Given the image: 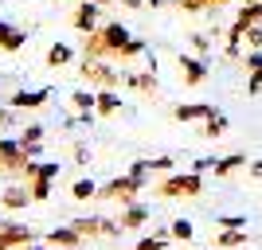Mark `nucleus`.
<instances>
[{
  "label": "nucleus",
  "instance_id": "f257e3e1",
  "mask_svg": "<svg viewBox=\"0 0 262 250\" xmlns=\"http://www.w3.org/2000/svg\"><path fill=\"white\" fill-rule=\"evenodd\" d=\"M204 192V176L200 172H172V176H164L161 184H157V196L164 199H180V196H200Z\"/></svg>",
  "mask_w": 262,
  "mask_h": 250
},
{
  "label": "nucleus",
  "instance_id": "f03ea898",
  "mask_svg": "<svg viewBox=\"0 0 262 250\" xmlns=\"http://www.w3.org/2000/svg\"><path fill=\"white\" fill-rule=\"evenodd\" d=\"M145 188V180H137V176H114L106 188H98V199H121V203H133L137 199V192Z\"/></svg>",
  "mask_w": 262,
  "mask_h": 250
},
{
  "label": "nucleus",
  "instance_id": "7ed1b4c3",
  "mask_svg": "<svg viewBox=\"0 0 262 250\" xmlns=\"http://www.w3.org/2000/svg\"><path fill=\"white\" fill-rule=\"evenodd\" d=\"M78 71H82V78H90V82H94V86H102V90H114V86L121 82V75L114 71V66H106L98 55H86Z\"/></svg>",
  "mask_w": 262,
  "mask_h": 250
},
{
  "label": "nucleus",
  "instance_id": "20e7f679",
  "mask_svg": "<svg viewBox=\"0 0 262 250\" xmlns=\"http://www.w3.org/2000/svg\"><path fill=\"white\" fill-rule=\"evenodd\" d=\"M28 164H32V156L24 152L20 141L0 137V172H20V176H24V168H28Z\"/></svg>",
  "mask_w": 262,
  "mask_h": 250
},
{
  "label": "nucleus",
  "instance_id": "39448f33",
  "mask_svg": "<svg viewBox=\"0 0 262 250\" xmlns=\"http://www.w3.org/2000/svg\"><path fill=\"white\" fill-rule=\"evenodd\" d=\"M102 4H94V0H78V8L75 12H71V28H78V32H82V35H94V32H98V28H102Z\"/></svg>",
  "mask_w": 262,
  "mask_h": 250
},
{
  "label": "nucleus",
  "instance_id": "423d86ee",
  "mask_svg": "<svg viewBox=\"0 0 262 250\" xmlns=\"http://www.w3.org/2000/svg\"><path fill=\"white\" fill-rule=\"evenodd\" d=\"M35 242V231L24 227V223H8L0 219V250H16V246H32Z\"/></svg>",
  "mask_w": 262,
  "mask_h": 250
},
{
  "label": "nucleus",
  "instance_id": "0eeeda50",
  "mask_svg": "<svg viewBox=\"0 0 262 250\" xmlns=\"http://www.w3.org/2000/svg\"><path fill=\"white\" fill-rule=\"evenodd\" d=\"M43 242L47 246H55V250H82V235H78L75 227H71V223H67V227H55V231H47L43 235Z\"/></svg>",
  "mask_w": 262,
  "mask_h": 250
},
{
  "label": "nucleus",
  "instance_id": "6e6552de",
  "mask_svg": "<svg viewBox=\"0 0 262 250\" xmlns=\"http://www.w3.org/2000/svg\"><path fill=\"white\" fill-rule=\"evenodd\" d=\"M180 75H184V86H200L208 78V63H200L192 55H180Z\"/></svg>",
  "mask_w": 262,
  "mask_h": 250
},
{
  "label": "nucleus",
  "instance_id": "1a4fd4ad",
  "mask_svg": "<svg viewBox=\"0 0 262 250\" xmlns=\"http://www.w3.org/2000/svg\"><path fill=\"white\" fill-rule=\"evenodd\" d=\"M118 223H121V231H137V227H145V223H149V207L133 199V203H125V211H121Z\"/></svg>",
  "mask_w": 262,
  "mask_h": 250
},
{
  "label": "nucleus",
  "instance_id": "9d476101",
  "mask_svg": "<svg viewBox=\"0 0 262 250\" xmlns=\"http://www.w3.org/2000/svg\"><path fill=\"white\" fill-rule=\"evenodd\" d=\"M51 98V90H16V94H12V109H39L43 106V102Z\"/></svg>",
  "mask_w": 262,
  "mask_h": 250
},
{
  "label": "nucleus",
  "instance_id": "9b49d317",
  "mask_svg": "<svg viewBox=\"0 0 262 250\" xmlns=\"http://www.w3.org/2000/svg\"><path fill=\"white\" fill-rule=\"evenodd\" d=\"M211 113H219V109H215V106H204V102H192V106H176V109H172L176 121H200V118L208 121Z\"/></svg>",
  "mask_w": 262,
  "mask_h": 250
},
{
  "label": "nucleus",
  "instance_id": "f8f14e48",
  "mask_svg": "<svg viewBox=\"0 0 262 250\" xmlns=\"http://www.w3.org/2000/svg\"><path fill=\"white\" fill-rule=\"evenodd\" d=\"M0 203L8 207V211H20V207L32 203V188H4V192H0Z\"/></svg>",
  "mask_w": 262,
  "mask_h": 250
},
{
  "label": "nucleus",
  "instance_id": "ddd939ff",
  "mask_svg": "<svg viewBox=\"0 0 262 250\" xmlns=\"http://www.w3.org/2000/svg\"><path fill=\"white\" fill-rule=\"evenodd\" d=\"M24 43H28V32L12 28V24H0V47H4V51H20Z\"/></svg>",
  "mask_w": 262,
  "mask_h": 250
},
{
  "label": "nucleus",
  "instance_id": "4468645a",
  "mask_svg": "<svg viewBox=\"0 0 262 250\" xmlns=\"http://www.w3.org/2000/svg\"><path fill=\"white\" fill-rule=\"evenodd\" d=\"M121 109V98L114 94V90H98V106H94V113H102V118H110V113H118Z\"/></svg>",
  "mask_w": 262,
  "mask_h": 250
},
{
  "label": "nucleus",
  "instance_id": "2eb2a0df",
  "mask_svg": "<svg viewBox=\"0 0 262 250\" xmlns=\"http://www.w3.org/2000/svg\"><path fill=\"white\" fill-rule=\"evenodd\" d=\"M71 59H75V51H71L67 43H51L47 47V66H67Z\"/></svg>",
  "mask_w": 262,
  "mask_h": 250
},
{
  "label": "nucleus",
  "instance_id": "dca6fc26",
  "mask_svg": "<svg viewBox=\"0 0 262 250\" xmlns=\"http://www.w3.org/2000/svg\"><path fill=\"white\" fill-rule=\"evenodd\" d=\"M125 82H129L133 90L149 94V90H157V66H153V71H145V75H125Z\"/></svg>",
  "mask_w": 262,
  "mask_h": 250
},
{
  "label": "nucleus",
  "instance_id": "f3484780",
  "mask_svg": "<svg viewBox=\"0 0 262 250\" xmlns=\"http://www.w3.org/2000/svg\"><path fill=\"white\" fill-rule=\"evenodd\" d=\"M243 242H247V231H219L215 235L219 250H235V246H243Z\"/></svg>",
  "mask_w": 262,
  "mask_h": 250
},
{
  "label": "nucleus",
  "instance_id": "a211bd4d",
  "mask_svg": "<svg viewBox=\"0 0 262 250\" xmlns=\"http://www.w3.org/2000/svg\"><path fill=\"white\" fill-rule=\"evenodd\" d=\"M71 102H75L78 113H94V106H98V94H90V90H75V94H71Z\"/></svg>",
  "mask_w": 262,
  "mask_h": 250
},
{
  "label": "nucleus",
  "instance_id": "6ab92c4d",
  "mask_svg": "<svg viewBox=\"0 0 262 250\" xmlns=\"http://www.w3.org/2000/svg\"><path fill=\"white\" fill-rule=\"evenodd\" d=\"M243 164H247V156H243V152H235V156H223V161H215V176L223 180V176H231L235 168H243Z\"/></svg>",
  "mask_w": 262,
  "mask_h": 250
},
{
  "label": "nucleus",
  "instance_id": "aec40b11",
  "mask_svg": "<svg viewBox=\"0 0 262 250\" xmlns=\"http://www.w3.org/2000/svg\"><path fill=\"white\" fill-rule=\"evenodd\" d=\"M227 133V118L223 113H211L208 121H204V137H223Z\"/></svg>",
  "mask_w": 262,
  "mask_h": 250
},
{
  "label": "nucleus",
  "instance_id": "412c9836",
  "mask_svg": "<svg viewBox=\"0 0 262 250\" xmlns=\"http://www.w3.org/2000/svg\"><path fill=\"white\" fill-rule=\"evenodd\" d=\"M47 196H51V180H47V176H35V180H32V199H35V203H43Z\"/></svg>",
  "mask_w": 262,
  "mask_h": 250
},
{
  "label": "nucleus",
  "instance_id": "4be33fe9",
  "mask_svg": "<svg viewBox=\"0 0 262 250\" xmlns=\"http://www.w3.org/2000/svg\"><path fill=\"white\" fill-rule=\"evenodd\" d=\"M71 196H75V199H94V196H98V188H94V180H78V184L71 188Z\"/></svg>",
  "mask_w": 262,
  "mask_h": 250
},
{
  "label": "nucleus",
  "instance_id": "5701e85b",
  "mask_svg": "<svg viewBox=\"0 0 262 250\" xmlns=\"http://www.w3.org/2000/svg\"><path fill=\"white\" fill-rule=\"evenodd\" d=\"M168 231H172V239H180V242H188V239H192V235H196L188 219H172V227H168Z\"/></svg>",
  "mask_w": 262,
  "mask_h": 250
},
{
  "label": "nucleus",
  "instance_id": "b1692460",
  "mask_svg": "<svg viewBox=\"0 0 262 250\" xmlns=\"http://www.w3.org/2000/svg\"><path fill=\"white\" fill-rule=\"evenodd\" d=\"M39 141H43V125H24L20 145H39Z\"/></svg>",
  "mask_w": 262,
  "mask_h": 250
},
{
  "label": "nucleus",
  "instance_id": "393cba45",
  "mask_svg": "<svg viewBox=\"0 0 262 250\" xmlns=\"http://www.w3.org/2000/svg\"><path fill=\"white\" fill-rule=\"evenodd\" d=\"M219 231H247V219L243 215H223L219 219Z\"/></svg>",
  "mask_w": 262,
  "mask_h": 250
},
{
  "label": "nucleus",
  "instance_id": "a878e982",
  "mask_svg": "<svg viewBox=\"0 0 262 250\" xmlns=\"http://www.w3.org/2000/svg\"><path fill=\"white\" fill-rule=\"evenodd\" d=\"M164 246H168V239H161V235H153V239H141V242H137V246H133V250H164Z\"/></svg>",
  "mask_w": 262,
  "mask_h": 250
},
{
  "label": "nucleus",
  "instance_id": "bb28decb",
  "mask_svg": "<svg viewBox=\"0 0 262 250\" xmlns=\"http://www.w3.org/2000/svg\"><path fill=\"white\" fill-rule=\"evenodd\" d=\"M149 168H153V172H172V156H153Z\"/></svg>",
  "mask_w": 262,
  "mask_h": 250
},
{
  "label": "nucleus",
  "instance_id": "cd10ccee",
  "mask_svg": "<svg viewBox=\"0 0 262 250\" xmlns=\"http://www.w3.org/2000/svg\"><path fill=\"white\" fill-rule=\"evenodd\" d=\"M247 39H251V47H258L262 43V28H254V24H251V28H247Z\"/></svg>",
  "mask_w": 262,
  "mask_h": 250
},
{
  "label": "nucleus",
  "instance_id": "c85d7f7f",
  "mask_svg": "<svg viewBox=\"0 0 262 250\" xmlns=\"http://www.w3.org/2000/svg\"><path fill=\"white\" fill-rule=\"evenodd\" d=\"M90 161V152H86V145H75V164H86Z\"/></svg>",
  "mask_w": 262,
  "mask_h": 250
},
{
  "label": "nucleus",
  "instance_id": "c756f323",
  "mask_svg": "<svg viewBox=\"0 0 262 250\" xmlns=\"http://www.w3.org/2000/svg\"><path fill=\"white\" fill-rule=\"evenodd\" d=\"M251 176H254V180H262V156H258V161L251 164Z\"/></svg>",
  "mask_w": 262,
  "mask_h": 250
},
{
  "label": "nucleus",
  "instance_id": "7c9ffc66",
  "mask_svg": "<svg viewBox=\"0 0 262 250\" xmlns=\"http://www.w3.org/2000/svg\"><path fill=\"white\" fill-rule=\"evenodd\" d=\"M125 8H145V0H121Z\"/></svg>",
  "mask_w": 262,
  "mask_h": 250
},
{
  "label": "nucleus",
  "instance_id": "2f4dec72",
  "mask_svg": "<svg viewBox=\"0 0 262 250\" xmlns=\"http://www.w3.org/2000/svg\"><path fill=\"white\" fill-rule=\"evenodd\" d=\"M145 4H153V8H161V4H164V0H145Z\"/></svg>",
  "mask_w": 262,
  "mask_h": 250
},
{
  "label": "nucleus",
  "instance_id": "473e14b6",
  "mask_svg": "<svg viewBox=\"0 0 262 250\" xmlns=\"http://www.w3.org/2000/svg\"><path fill=\"white\" fill-rule=\"evenodd\" d=\"M28 250H43V242H32V246H28Z\"/></svg>",
  "mask_w": 262,
  "mask_h": 250
},
{
  "label": "nucleus",
  "instance_id": "72a5a7b5",
  "mask_svg": "<svg viewBox=\"0 0 262 250\" xmlns=\"http://www.w3.org/2000/svg\"><path fill=\"white\" fill-rule=\"evenodd\" d=\"M208 4H231V0H208Z\"/></svg>",
  "mask_w": 262,
  "mask_h": 250
},
{
  "label": "nucleus",
  "instance_id": "f704fd0d",
  "mask_svg": "<svg viewBox=\"0 0 262 250\" xmlns=\"http://www.w3.org/2000/svg\"><path fill=\"white\" fill-rule=\"evenodd\" d=\"M94 4H110V0H94Z\"/></svg>",
  "mask_w": 262,
  "mask_h": 250
}]
</instances>
